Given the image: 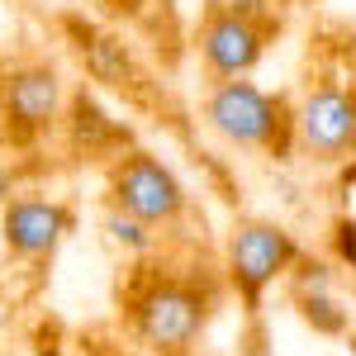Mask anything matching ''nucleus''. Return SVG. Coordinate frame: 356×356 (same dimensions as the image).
Wrapping results in <instances>:
<instances>
[{"instance_id": "1", "label": "nucleus", "mask_w": 356, "mask_h": 356, "mask_svg": "<svg viewBox=\"0 0 356 356\" xmlns=\"http://www.w3.org/2000/svg\"><path fill=\"white\" fill-rule=\"evenodd\" d=\"M124 304V323L134 332V342L152 356H191L195 342L204 337L219 290L204 275L186 271H157V266H138L129 285L119 290Z\"/></svg>"}, {"instance_id": "2", "label": "nucleus", "mask_w": 356, "mask_h": 356, "mask_svg": "<svg viewBox=\"0 0 356 356\" xmlns=\"http://www.w3.org/2000/svg\"><path fill=\"white\" fill-rule=\"evenodd\" d=\"M295 105V147L314 162L342 166L356 157V72L347 57H323Z\"/></svg>"}, {"instance_id": "3", "label": "nucleus", "mask_w": 356, "mask_h": 356, "mask_svg": "<svg viewBox=\"0 0 356 356\" xmlns=\"http://www.w3.org/2000/svg\"><path fill=\"white\" fill-rule=\"evenodd\" d=\"M204 124L243 152H266L275 162H285L295 152V105H290V95H271L247 76L243 81H209Z\"/></svg>"}, {"instance_id": "4", "label": "nucleus", "mask_w": 356, "mask_h": 356, "mask_svg": "<svg viewBox=\"0 0 356 356\" xmlns=\"http://www.w3.org/2000/svg\"><path fill=\"white\" fill-rule=\"evenodd\" d=\"M304 257L300 238L275 219H238L228 228V243H223V275L233 285V295L247 304V314L257 318L261 295L271 290L275 280L295 271V261Z\"/></svg>"}, {"instance_id": "5", "label": "nucleus", "mask_w": 356, "mask_h": 356, "mask_svg": "<svg viewBox=\"0 0 356 356\" xmlns=\"http://www.w3.org/2000/svg\"><path fill=\"white\" fill-rule=\"evenodd\" d=\"M67 81L53 62L24 57L0 67V143L10 147H33L62 124L67 110Z\"/></svg>"}, {"instance_id": "6", "label": "nucleus", "mask_w": 356, "mask_h": 356, "mask_svg": "<svg viewBox=\"0 0 356 356\" xmlns=\"http://www.w3.org/2000/svg\"><path fill=\"white\" fill-rule=\"evenodd\" d=\"M105 195H110V209L138 219L152 233H166L186 219L191 209V195L181 186V176L147 147H129L110 162V176H105Z\"/></svg>"}, {"instance_id": "7", "label": "nucleus", "mask_w": 356, "mask_h": 356, "mask_svg": "<svg viewBox=\"0 0 356 356\" xmlns=\"http://www.w3.org/2000/svg\"><path fill=\"white\" fill-rule=\"evenodd\" d=\"M271 38H275L271 29L233 15L219 0L200 15V24H195V33H191L195 57H200V67L209 72V81H243V76H252L257 62L266 57V43H271Z\"/></svg>"}, {"instance_id": "8", "label": "nucleus", "mask_w": 356, "mask_h": 356, "mask_svg": "<svg viewBox=\"0 0 356 356\" xmlns=\"http://www.w3.org/2000/svg\"><path fill=\"white\" fill-rule=\"evenodd\" d=\"M76 228V209L57 195L43 191H19L10 195V204L0 209V243L15 261L43 266L53 261V252L67 243V233Z\"/></svg>"}, {"instance_id": "9", "label": "nucleus", "mask_w": 356, "mask_h": 356, "mask_svg": "<svg viewBox=\"0 0 356 356\" xmlns=\"http://www.w3.org/2000/svg\"><path fill=\"white\" fill-rule=\"evenodd\" d=\"M290 280V300L300 309V318L309 323L314 332H323V337H347L352 328V314L342 309L337 300V290H332V266L328 261H295V271L285 275Z\"/></svg>"}, {"instance_id": "10", "label": "nucleus", "mask_w": 356, "mask_h": 356, "mask_svg": "<svg viewBox=\"0 0 356 356\" xmlns=\"http://www.w3.org/2000/svg\"><path fill=\"white\" fill-rule=\"evenodd\" d=\"M57 129H67L72 147H81V152H114V157L129 152V129L119 119H110V114L95 105V95H86V90L67 95V110H62V124Z\"/></svg>"}, {"instance_id": "11", "label": "nucleus", "mask_w": 356, "mask_h": 356, "mask_svg": "<svg viewBox=\"0 0 356 356\" xmlns=\"http://www.w3.org/2000/svg\"><path fill=\"white\" fill-rule=\"evenodd\" d=\"M76 53H81L86 72L95 76V81L114 86V90H134L143 81V72H138L134 53H129V43L119 38V33H100V29H81V38H76Z\"/></svg>"}, {"instance_id": "12", "label": "nucleus", "mask_w": 356, "mask_h": 356, "mask_svg": "<svg viewBox=\"0 0 356 356\" xmlns=\"http://www.w3.org/2000/svg\"><path fill=\"white\" fill-rule=\"evenodd\" d=\"M105 238L129 257H152L157 252V233L143 228L138 219H129V214H119V209H105Z\"/></svg>"}, {"instance_id": "13", "label": "nucleus", "mask_w": 356, "mask_h": 356, "mask_svg": "<svg viewBox=\"0 0 356 356\" xmlns=\"http://www.w3.org/2000/svg\"><path fill=\"white\" fill-rule=\"evenodd\" d=\"M219 5H228L233 15L271 29V33H280V19H285V0H219Z\"/></svg>"}, {"instance_id": "14", "label": "nucleus", "mask_w": 356, "mask_h": 356, "mask_svg": "<svg viewBox=\"0 0 356 356\" xmlns=\"http://www.w3.org/2000/svg\"><path fill=\"white\" fill-rule=\"evenodd\" d=\"M328 243H332V261L347 266V271H356V214H337V219H332Z\"/></svg>"}, {"instance_id": "15", "label": "nucleus", "mask_w": 356, "mask_h": 356, "mask_svg": "<svg viewBox=\"0 0 356 356\" xmlns=\"http://www.w3.org/2000/svg\"><path fill=\"white\" fill-rule=\"evenodd\" d=\"M100 10H105V15H114V19H143L147 0H100Z\"/></svg>"}, {"instance_id": "16", "label": "nucleus", "mask_w": 356, "mask_h": 356, "mask_svg": "<svg viewBox=\"0 0 356 356\" xmlns=\"http://www.w3.org/2000/svg\"><path fill=\"white\" fill-rule=\"evenodd\" d=\"M243 356H271V342H266V328H261V318H252V328H247V342H243Z\"/></svg>"}, {"instance_id": "17", "label": "nucleus", "mask_w": 356, "mask_h": 356, "mask_svg": "<svg viewBox=\"0 0 356 356\" xmlns=\"http://www.w3.org/2000/svg\"><path fill=\"white\" fill-rule=\"evenodd\" d=\"M10 195H19V166L0 157V209L10 204Z\"/></svg>"}, {"instance_id": "18", "label": "nucleus", "mask_w": 356, "mask_h": 356, "mask_svg": "<svg viewBox=\"0 0 356 356\" xmlns=\"http://www.w3.org/2000/svg\"><path fill=\"white\" fill-rule=\"evenodd\" d=\"M10 323H15V304H10V295H0V337L10 332Z\"/></svg>"}, {"instance_id": "19", "label": "nucleus", "mask_w": 356, "mask_h": 356, "mask_svg": "<svg viewBox=\"0 0 356 356\" xmlns=\"http://www.w3.org/2000/svg\"><path fill=\"white\" fill-rule=\"evenodd\" d=\"M342 191H356V157L342 162Z\"/></svg>"}, {"instance_id": "20", "label": "nucleus", "mask_w": 356, "mask_h": 356, "mask_svg": "<svg viewBox=\"0 0 356 356\" xmlns=\"http://www.w3.org/2000/svg\"><path fill=\"white\" fill-rule=\"evenodd\" d=\"M347 337H352V347H356V318H352V328H347Z\"/></svg>"}, {"instance_id": "21", "label": "nucleus", "mask_w": 356, "mask_h": 356, "mask_svg": "<svg viewBox=\"0 0 356 356\" xmlns=\"http://www.w3.org/2000/svg\"><path fill=\"white\" fill-rule=\"evenodd\" d=\"M352 295H356V275H352Z\"/></svg>"}, {"instance_id": "22", "label": "nucleus", "mask_w": 356, "mask_h": 356, "mask_svg": "<svg viewBox=\"0 0 356 356\" xmlns=\"http://www.w3.org/2000/svg\"><path fill=\"white\" fill-rule=\"evenodd\" d=\"M0 67H5V57H0Z\"/></svg>"}]
</instances>
